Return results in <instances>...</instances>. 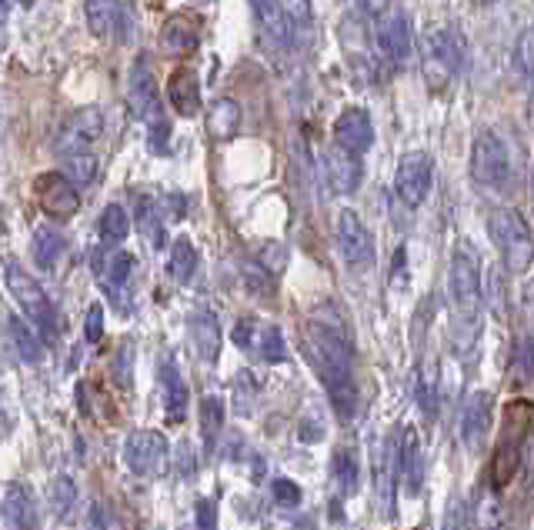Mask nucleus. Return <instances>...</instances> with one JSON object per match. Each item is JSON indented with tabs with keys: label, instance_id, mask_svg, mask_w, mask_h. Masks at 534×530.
Here are the masks:
<instances>
[{
	"label": "nucleus",
	"instance_id": "obj_27",
	"mask_svg": "<svg viewBox=\"0 0 534 530\" xmlns=\"http://www.w3.org/2000/svg\"><path fill=\"white\" fill-rule=\"evenodd\" d=\"M64 237L57 234L54 227H34V240H31V250H34V264L37 270H44V274H51V270L57 267V260L64 257Z\"/></svg>",
	"mask_w": 534,
	"mask_h": 530
},
{
	"label": "nucleus",
	"instance_id": "obj_44",
	"mask_svg": "<svg viewBox=\"0 0 534 530\" xmlns=\"http://www.w3.org/2000/svg\"><path fill=\"white\" fill-rule=\"evenodd\" d=\"M391 287H394V290H404V287H408V250H404V247L394 250V260H391Z\"/></svg>",
	"mask_w": 534,
	"mask_h": 530
},
{
	"label": "nucleus",
	"instance_id": "obj_39",
	"mask_svg": "<svg viewBox=\"0 0 534 530\" xmlns=\"http://www.w3.org/2000/svg\"><path fill=\"white\" fill-rule=\"evenodd\" d=\"M271 497H274V504H278V507H298L301 504V490L288 477H274L271 480Z\"/></svg>",
	"mask_w": 534,
	"mask_h": 530
},
{
	"label": "nucleus",
	"instance_id": "obj_23",
	"mask_svg": "<svg viewBox=\"0 0 534 530\" xmlns=\"http://www.w3.org/2000/svg\"><path fill=\"white\" fill-rule=\"evenodd\" d=\"M191 340L204 364H217V357H221V324L211 310H197L191 317Z\"/></svg>",
	"mask_w": 534,
	"mask_h": 530
},
{
	"label": "nucleus",
	"instance_id": "obj_25",
	"mask_svg": "<svg viewBox=\"0 0 534 530\" xmlns=\"http://www.w3.org/2000/svg\"><path fill=\"white\" fill-rule=\"evenodd\" d=\"M161 384H164V407H167V424H181L187 414V387L181 374H177L174 360H164L161 364Z\"/></svg>",
	"mask_w": 534,
	"mask_h": 530
},
{
	"label": "nucleus",
	"instance_id": "obj_34",
	"mask_svg": "<svg viewBox=\"0 0 534 530\" xmlns=\"http://www.w3.org/2000/svg\"><path fill=\"white\" fill-rule=\"evenodd\" d=\"M201 434H204V450L211 454V450L217 447V434H221V427H224V417H227V407H224V400L221 397H204L201 400Z\"/></svg>",
	"mask_w": 534,
	"mask_h": 530
},
{
	"label": "nucleus",
	"instance_id": "obj_46",
	"mask_svg": "<svg viewBox=\"0 0 534 530\" xmlns=\"http://www.w3.org/2000/svg\"><path fill=\"white\" fill-rule=\"evenodd\" d=\"M194 524H197V530H217V504L214 500H207V497L197 500Z\"/></svg>",
	"mask_w": 534,
	"mask_h": 530
},
{
	"label": "nucleus",
	"instance_id": "obj_49",
	"mask_svg": "<svg viewBox=\"0 0 534 530\" xmlns=\"http://www.w3.org/2000/svg\"><path fill=\"white\" fill-rule=\"evenodd\" d=\"M194 470H197V454H194V447L184 440L181 444V477H191Z\"/></svg>",
	"mask_w": 534,
	"mask_h": 530
},
{
	"label": "nucleus",
	"instance_id": "obj_12",
	"mask_svg": "<svg viewBox=\"0 0 534 530\" xmlns=\"http://www.w3.org/2000/svg\"><path fill=\"white\" fill-rule=\"evenodd\" d=\"M251 10L267 54H288L294 44V27L288 14H284L281 0H251Z\"/></svg>",
	"mask_w": 534,
	"mask_h": 530
},
{
	"label": "nucleus",
	"instance_id": "obj_33",
	"mask_svg": "<svg viewBox=\"0 0 534 530\" xmlns=\"http://www.w3.org/2000/svg\"><path fill=\"white\" fill-rule=\"evenodd\" d=\"M97 230H101V240L107 247H117L131 234V217H127V210L121 204H107L101 210V220H97Z\"/></svg>",
	"mask_w": 534,
	"mask_h": 530
},
{
	"label": "nucleus",
	"instance_id": "obj_40",
	"mask_svg": "<svg viewBox=\"0 0 534 530\" xmlns=\"http://www.w3.org/2000/svg\"><path fill=\"white\" fill-rule=\"evenodd\" d=\"M531 57H534V50H531V30H524L521 40H518V50H514V64H518V74H521L524 84L531 80Z\"/></svg>",
	"mask_w": 534,
	"mask_h": 530
},
{
	"label": "nucleus",
	"instance_id": "obj_42",
	"mask_svg": "<svg viewBox=\"0 0 534 530\" xmlns=\"http://www.w3.org/2000/svg\"><path fill=\"white\" fill-rule=\"evenodd\" d=\"M284 14H288L291 27H308L311 24V0H284Z\"/></svg>",
	"mask_w": 534,
	"mask_h": 530
},
{
	"label": "nucleus",
	"instance_id": "obj_32",
	"mask_svg": "<svg viewBox=\"0 0 534 530\" xmlns=\"http://www.w3.org/2000/svg\"><path fill=\"white\" fill-rule=\"evenodd\" d=\"M161 214H164V210L151 194L137 197V230H141V234L151 240L157 250L167 244V230H164V217Z\"/></svg>",
	"mask_w": 534,
	"mask_h": 530
},
{
	"label": "nucleus",
	"instance_id": "obj_45",
	"mask_svg": "<svg viewBox=\"0 0 534 530\" xmlns=\"http://www.w3.org/2000/svg\"><path fill=\"white\" fill-rule=\"evenodd\" d=\"M87 524H91V530H117V520H114V514H111V507H104L101 500H94V504H91Z\"/></svg>",
	"mask_w": 534,
	"mask_h": 530
},
{
	"label": "nucleus",
	"instance_id": "obj_21",
	"mask_svg": "<svg viewBox=\"0 0 534 530\" xmlns=\"http://www.w3.org/2000/svg\"><path fill=\"white\" fill-rule=\"evenodd\" d=\"M167 100L181 117L201 114V80L191 67H177L171 80H167Z\"/></svg>",
	"mask_w": 534,
	"mask_h": 530
},
{
	"label": "nucleus",
	"instance_id": "obj_16",
	"mask_svg": "<svg viewBox=\"0 0 534 530\" xmlns=\"http://www.w3.org/2000/svg\"><path fill=\"white\" fill-rule=\"evenodd\" d=\"M394 474H398V480H401L404 497H418L421 494L424 454H421V440H418V430H414V427L401 430V440H398V447H394Z\"/></svg>",
	"mask_w": 534,
	"mask_h": 530
},
{
	"label": "nucleus",
	"instance_id": "obj_19",
	"mask_svg": "<svg viewBox=\"0 0 534 530\" xmlns=\"http://www.w3.org/2000/svg\"><path fill=\"white\" fill-rule=\"evenodd\" d=\"M161 47L174 57H187L201 47V20L191 14H171L161 27Z\"/></svg>",
	"mask_w": 534,
	"mask_h": 530
},
{
	"label": "nucleus",
	"instance_id": "obj_2",
	"mask_svg": "<svg viewBox=\"0 0 534 530\" xmlns=\"http://www.w3.org/2000/svg\"><path fill=\"white\" fill-rule=\"evenodd\" d=\"M448 297H451V337L454 354H471L481 337V267L471 250L458 247L448 267Z\"/></svg>",
	"mask_w": 534,
	"mask_h": 530
},
{
	"label": "nucleus",
	"instance_id": "obj_11",
	"mask_svg": "<svg viewBox=\"0 0 534 530\" xmlns=\"http://www.w3.org/2000/svg\"><path fill=\"white\" fill-rule=\"evenodd\" d=\"M374 37H378V50L381 57L388 60V64L398 70L411 60L414 54V37H411V20L404 10H388L381 20H378V30H374Z\"/></svg>",
	"mask_w": 534,
	"mask_h": 530
},
{
	"label": "nucleus",
	"instance_id": "obj_6",
	"mask_svg": "<svg viewBox=\"0 0 534 530\" xmlns=\"http://www.w3.org/2000/svg\"><path fill=\"white\" fill-rule=\"evenodd\" d=\"M491 240L498 247L504 267L511 274H528L531 267V230L524 224V217L511 207H494L488 217Z\"/></svg>",
	"mask_w": 534,
	"mask_h": 530
},
{
	"label": "nucleus",
	"instance_id": "obj_7",
	"mask_svg": "<svg viewBox=\"0 0 534 530\" xmlns=\"http://www.w3.org/2000/svg\"><path fill=\"white\" fill-rule=\"evenodd\" d=\"M471 177L484 190H494V194H508L511 190V150L488 127L478 130V137L471 144Z\"/></svg>",
	"mask_w": 534,
	"mask_h": 530
},
{
	"label": "nucleus",
	"instance_id": "obj_26",
	"mask_svg": "<svg viewBox=\"0 0 534 530\" xmlns=\"http://www.w3.org/2000/svg\"><path fill=\"white\" fill-rule=\"evenodd\" d=\"M207 130H211L214 140H231L241 130V104L231 97L214 100L211 110H207Z\"/></svg>",
	"mask_w": 534,
	"mask_h": 530
},
{
	"label": "nucleus",
	"instance_id": "obj_8",
	"mask_svg": "<svg viewBox=\"0 0 534 530\" xmlns=\"http://www.w3.org/2000/svg\"><path fill=\"white\" fill-rule=\"evenodd\" d=\"M464 67V40L451 27H431L424 34V77L434 90L451 84V77Z\"/></svg>",
	"mask_w": 534,
	"mask_h": 530
},
{
	"label": "nucleus",
	"instance_id": "obj_51",
	"mask_svg": "<svg viewBox=\"0 0 534 530\" xmlns=\"http://www.w3.org/2000/svg\"><path fill=\"white\" fill-rule=\"evenodd\" d=\"M481 4H491V0H481Z\"/></svg>",
	"mask_w": 534,
	"mask_h": 530
},
{
	"label": "nucleus",
	"instance_id": "obj_17",
	"mask_svg": "<svg viewBox=\"0 0 534 530\" xmlns=\"http://www.w3.org/2000/svg\"><path fill=\"white\" fill-rule=\"evenodd\" d=\"M491 430V394L488 390H474L468 397V404L461 410V440L468 450H478L484 447V437H488Z\"/></svg>",
	"mask_w": 534,
	"mask_h": 530
},
{
	"label": "nucleus",
	"instance_id": "obj_48",
	"mask_svg": "<svg viewBox=\"0 0 534 530\" xmlns=\"http://www.w3.org/2000/svg\"><path fill=\"white\" fill-rule=\"evenodd\" d=\"M418 400H421V410L428 417H434L438 414V397H434V380H428V377H421L418 380Z\"/></svg>",
	"mask_w": 534,
	"mask_h": 530
},
{
	"label": "nucleus",
	"instance_id": "obj_47",
	"mask_svg": "<svg viewBox=\"0 0 534 530\" xmlns=\"http://www.w3.org/2000/svg\"><path fill=\"white\" fill-rule=\"evenodd\" d=\"M441 530H468V507H464V500H454L448 507Z\"/></svg>",
	"mask_w": 534,
	"mask_h": 530
},
{
	"label": "nucleus",
	"instance_id": "obj_22",
	"mask_svg": "<svg viewBox=\"0 0 534 530\" xmlns=\"http://www.w3.org/2000/svg\"><path fill=\"white\" fill-rule=\"evenodd\" d=\"M398 474H394V444L384 440L381 447H374V494L384 510V517H394V494H398Z\"/></svg>",
	"mask_w": 534,
	"mask_h": 530
},
{
	"label": "nucleus",
	"instance_id": "obj_38",
	"mask_svg": "<svg viewBox=\"0 0 534 530\" xmlns=\"http://www.w3.org/2000/svg\"><path fill=\"white\" fill-rule=\"evenodd\" d=\"M47 500H51V510L57 517H67L77 504V484L71 477H54L51 487H47Z\"/></svg>",
	"mask_w": 534,
	"mask_h": 530
},
{
	"label": "nucleus",
	"instance_id": "obj_30",
	"mask_svg": "<svg viewBox=\"0 0 534 530\" xmlns=\"http://www.w3.org/2000/svg\"><path fill=\"white\" fill-rule=\"evenodd\" d=\"M197 264H201V254H197L191 237H177L171 244V257H167V274H171L177 284H191L197 274Z\"/></svg>",
	"mask_w": 534,
	"mask_h": 530
},
{
	"label": "nucleus",
	"instance_id": "obj_28",
	"mask_svg": "<svg viewBox=\"0 0 534 530\" xmlns=\"http://www.w3.org/2000/svg\"><path fill=\"white\" fill-rule=\"evenodd\" d=\"M87 24H91L94 37H114L117 27H121V10L124 0H87Z\"/></svg>",
	"mask_w": 534,
	"mask_h": 530
},
{
	"label": "nucleus",
	"instance_id": "obj_24",
	"mask_svg": "<svg viewBox=\"0 0 534 530\" xmlns=\"http://www.w3.org/2000/svg\"><path fill=\"white\" fill-rule=\"evenodd\" d=\"M4 514L14 530H37V500L24 484H11L4 494Z\"/></svg>",
	"mask_w": 534,
	"mask_h": 530
},
{
	"label": "nucleus",
	"instance_id": "obj_20",
	"mask_svg": "<svg viewBox=\"0 0 534 530\" xmlns=\"http://www.w3.org/2000/svg\"><path fill=\"white\" fill-rule=\"evenodd\" d=\"M324 174H328V184L334 194H354V190L361 187V177H364V167H361V157H351L344 154L341 147H328L324 150Z\"/></svg>",
	"mask_w": 534,
	"mask_h": 530
},
{
	"label": "nucleus",
	"instance_id": "obj_37",
	"mask_svg": "<svg viewBox=\"0 0 534 530\" xmlns=\"http://www.w3.org/2000/svg\"><path fill=\"white\" fill-rule=\"evenodd\" d=\"M331 474L341 494H354V490H358V460H354L351 450H338V454H334Z\"/></svg>",
	"mask_w": 534,
	"mask_h": 530
},
{
	"label": "nucleus",
	"instance_id": "obj_3",
	"mask_svg": "<svg viewBox=\"0 0 534 530\" xmlns=\"http://www.w3.org/2000/svg\"><path fill=\"white\" fill-rule=\"evenodd\" d=\"M4 284L11 290V297L17 300V307L24 310V317L31 320L34 334L44 340V344H57V334H61V327H57V310L51 304V297L44 294V287L37 284L31 277V270L21 267V260L17 257H4Z\"/></svg>",
	"mask_w": 534,
	"mask_h": 530
},
{
	"label": "nucleus",
	"instance_id": "obj_5",
	"mask_svg": "<svg viewBox=\"0 0 534 530\" xmlns=\"http://www.w3.org/2000/svg\"><path fill=\"white\" fill-rule=\"evenodd\" d=\"M528 430H531V404L528 400H514L508 407V414H504V434H501V444L494 450V460H491V484L494 487L511 484L514 474H518L524 444H528Z\"/></svg>",
	"mask_w": 534,
	"mask_h": 530
},
{
	"label": "nucleus",
	"instance_id": "obj_14",
	"mask_svg": "<svg viewBox=\"0 0 534 530\" xmlns=\"http://www.w3.org/2000/svg\"><path fill=\"white\" fill-rule=\"evenodd\" d=\"M334 234H338V247L351 267H368L374 260V237L354 210H341L334 220Z\"/></svg>",
	"mask_w": 534,
	"mask_h": 530
},
{
	"label": "nucleus",
	"instance_id": "obj_50",
	"mask_svg": "<svg viewBox=\"0 0 534 530\" xmlns=\"http://www.w3.org/2000/svg\"><path fill=\"white\" fill-rule=\"evenodd\" d=\"M7 17H11V7H7V0H0V37H4V27H7Z\"/></svg>",
	"mask_w": 534,
	"mask_h": 530
},
{
	"label": "nucleus",
	"instance_id": "obj_29",
	"mask_svg": "<svg viewBox=\"0 0 534 530\" xmlns=\"http://www.w3.org/2000/svg\"><path fill=\"white\" fill-rule=\"evenodd\" d=\"M4 320H7V334H11L21 360H27V364H41L44 360V340L34 334V327L17 314H7Z\"/></svg>",
	"mask_w": 534,
	"mask_h": 530
},
{
	"label": "nucleus",
	"instance_id": "obj_4",
	"mask_svg": "<svg viewBox=\"0 0 534 530\" xmlns=\"http://www.w3.org/2000/svg\"><path fill=\"white\" fill-rule=\"evenodd\" d=\"M127 104H131V114L147 127L151 150L154 154H164L167 144H171V120L164 117L161 90H157V80L147 70V64L131 67V77H127Z\"/></svg>",
	"mask_w": 534,
	"mask_h": 530
},
{
	"label": "nucleus",
	"instance_id": "obj_1",
	"mask_svg": "<svg viewBox=\"0 0 534 530\" xmlns=\"http://www.w3.org/2000/svg\"><path fill=\"white\" fill-rule=\"evenodd\" d=\"M308 350L328 390L334 414L351 420L358 414V377H354V347L341 317L331 310H318L308 320Z\"/></svg>",
	"mask_w": 534,
	"mask_h": 530
},
{
	"label": "nucleus",
	"instance_id": "obj_31",
	"mask_svg": "<svg viewBox=\"0 0 534 530\" xmlns=\"http://www.w3.org/2000/svg\"><path fill=\"white\" fill-rule=\"evenodd\" d=\"M134 267H137L134 254H127V250H121V247H114L104 260L97 257V274H101L107 290H121L127 280H131Z\"/></svg>",
	"mask_w": 534,
	"mask_h": 530
},
{
	"label": "nucleus",
	"instance_id": "obj_43",
	"mask_svg": "<svg viewBox=\"0 0 534 530\" xmlns=\"http://www.w3.org/2000/svg\"><path fill=\"white\" fill-rule=\"evenodd\" d=\"M257 330H261V327H257L254 317H241V320H237V327H234V344L244 347V350H254Z\"/></svg>",
	"mask_w": 534,
	"mask_h": 530
},
{
	"label": "nucleus",
	"instance_id": "obj_18",
	"mask_svg": "<svg viewBox=\"0 0 534 530\" xmlns=\"http://www.w3.org/2000/svg\"><path fill=\"white\" fill-rule=\"evenodd\" d=\"M101 134H104L101 107H84V110H77V114L64 124L61 144H57V147H61V154H67V150H91V144Z\"/></svg>",
	"mask_w": 534,
	"mask_h": 530
},
{
	"label": "nucleus",
	"instance_id": "obj_10",
	"mask_svg": "<svg viewBox=\"0 0 534 530\" xmlns=\"http://www.w3.org/2000/svg\"><path fill=\"white\" fill-rule=\"evenodd\" d=\"M431 184H434V160L424 150H411V154H404L398 160V170H394V197L408 210L421 207L428 200Z\"/></svg>",
	"mask_w": 534,
	"mask_h": 530
},
{
	"label": "nucleus",
	"instance_id": "obj_41",
	"mask_svg": "<svg viewBox=\"0 0 534 530\" xmlns=\"http://www.w3.org/2000/svg\"><path fill=\"white\" fill-rule=\"evenodd\" d=\"M101 337H104V307L91 304V310H87V324H84V340L87 344H97Z\"/></svg>",
	"mask_w": 534,
	"mask_h": 530
},
{
	"label": "nucleus",
	"instance_id": "obj_9",
	"mask_svg": "<svg viewBox=\"0 0 534 530\" xmlns=\"http://www.w3.org/2000/svg\"><path fill=\"white\" fill-rule=\"evenodd\" d=\"M171 460V444L161 430H134L124 440V464L137 477H161Z\"/></svg>",
	"mask_w": 534,
	"mask_h": 530
},
{
	"label": "nucleus",
	"instance_id": "obj_13",
	"mask_svg": "<svg viewBox=\"0 0 534 530\" xmlns=\"http://www.w3.org/2000/svg\"><path fill=\"white\" fill-rule=\"evenodd\" d=\"M37 204H41V210L47 217L54 220H71L77 210H81V190H77L71 180H67L64 174H41L37 177Z\"/></svg>",
	"mask_w": 534,
	"mask_h": 530
},
{
	"label": "nucleus",
	"instance_id": "obj_36",
	"mask_svg": "<svg viewBox=\"0 0 534 530\" xmlns=\"http://www.w3.org/2000/svg\"><path fill=\"white\" fill-rule=\"evenodd\" d=\"M254 350H261V357L267 364H284L288 360V344H284V334L278 324H264L257 330V340H254Z\"/></svg>",
	"mask_w": 534,
	"mask_h": 530
},
{
	"label": "nucleus",
	"instance_id": "obj_15",
	"mask_svg": "<svg viewBox=\"0 0 534 530\" xmlns=\"http://www.w3.org/2000/svg\"><path fill=\"white\" fill-rule=\"evenodd\" d=\"M371 144H374V124L368 110L364 107L341 110L338 120H334V147H341L351 157H364Z\"/></svg>",
	"mask_w": 534,
	"mask_h": 530
},
{
	"label": "nucleus",
	"instance_id": "obj_35",
	"mask_svg": "<svg viewBox=\"0 0 534 530\" xmlns=\"http://www.w3.org/2000/svg\"><path fill=\"white\" fill-rule=\"evenodd\" d=\"M64 170H67L64 177L71 180L74 187H87L97 177L94 150H67V154H64Z\"/></svg>",
	"mask_w": 534,
	"mask_h": 530
}]
</instances>
